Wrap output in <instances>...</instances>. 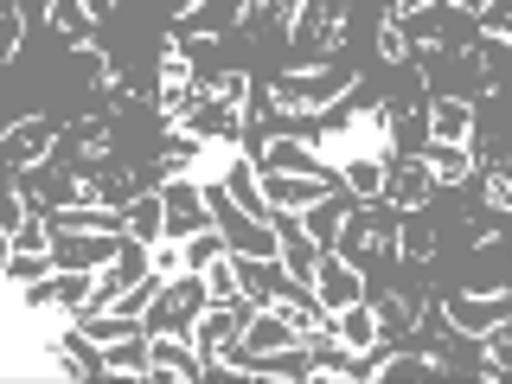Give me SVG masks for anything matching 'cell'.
Wrapping results in <instances>:
<instances>
[{"label": "cell", "mask_w": 512, "mask_h": 384, "mask_svg": "<svg viewBox=\"0 0 512 384\" xmlns=\"http://www.w3.org/2000/svg\"><path fill=\"white\" fill-rule=\"evenodd\" d=\"M442 314H448V327H455V333L480 340L493 320L512 314V282H506V288H455V295L442 301Z\"/></svg>", "instance_id": "obj_4"}, {"label": "cell", "mask_w": 512, "mask_h": 384, "mask_svg": "<svg viewBox=\"0 0 512 384\" xmlns=\"http://www.w3.org/2000/svg\"><path fill=\"white\" fill-rule=\"evenodd\" d=\"M160 199H167V237H192L212 224V205H205V186L180 173V180H160Z\"/></svg>", "instance_id": "obj_7"}, {"label": "cell", "mask_w": 512, "mask_h": 384, "mask_svg": "<svg viewBox=\"0 0 512 384\" xmlns=\"http://www.w3.org/2000/svg\"><path fill=\"white\" fill-rule=\"evenodd\" d=\"M7 250H52V218H45V212H26L20 231H7Z\"/></svg>", "instance_id": "obj_32"}, {"label": "cell", "mask_w": 512, "mask_h": 384, "mask_svg": "<svg viewBox=\"0 0 512 384\" xmlns=\"http://www.w3.org/2000/svg\"><path fill=\"white\" fill-rule=\"evenodd\" d=\"M263 13H269V0H244V32L263 26Z\"/></svg>", "instance_id": "obj_33"}, {"label": "cell", "mask_w": 512, "mask_h": 384, "mask_svg": "<svg viewBox=\"0 0 512 384\" xmlns=\"http://www.w3.org/2000/svg\"><path fill=\"white\" fill-rule=\"evenodd\" d=\"M20 45H26V7L20 0H0V58H20Z\"/></svg>", "instance_id": "obj_30"}, {"label": "cell", "mask_w": 512, "mask_h": 384, "mask_svg": "<svg viewBox=\"0 0 512 384\" xmlns=\"http://www.w3.org/2000/svg\"><path fill=\"white\" fill-rule=\"evenodd\" d=\"M423 160H429V173H436V186H468L480 173V148H474V141H429Z\"/></svg>", "instance_id": "obj_16"}, {"label": "cell", "mask_w": 512, "mask_h": 384, "mask_svg": "<svg viewBox=\"0 0 512 384\" xmlns=\"http://www.w3.org/2000/svg\"><path fill=\"white\" fill-rule=\"evenodd\" d=\"M84 7H90V20H96V26H103V20H109V13H116V7H122V0H84Z\"/></svg>", "instance_id": "obj_34"}, {"label": "cell", "mask_w": 512, "mask_h": 384, "mask_svg": "<svg viewBox=\"0 0 512 384\" xmlns=\"http://www.w3.org/2000/svg\"><path fill=\"white\" fill-rule=\"evenodd\" d=\"M122 218H128V237H141V244H160V237H167V199H160V186H148L141 199H128Z\"/></svg>", "instance_id": "obj_24"}, {"label": "cell", "mask_w": 512, "mask_h": 384, "mask_svg": "<svg viewBox=\"0 0 512 384\" xmlns=\"http://www.w3.org/2000/svg\"><path fill=\"white\" fill-rule=\"evenodd\" d=\"M384 180H391V160L384 154H346L340 160V186L359 192V199H384Z\"/></svg>", "instance_id": "obj_22"}, {"label": "cell", "mask_w": 512, "mask_h": 384, "mask_svg": "<svg viewBox=\"0 0 512 384\" xmlns=\"http://www.w3.org/2000/svg\"><path fill=\"white\" fill-rule=\"evenodd\" d=\"M372 308H378L384 340H410L416 320H423V308H429V295H410V288H384V295H372Z\"/></svg>", "instance_id": "obj_17"}, {"label": "cell", "mask_w": 512, "mask_h": 384, "mask_svg": "<svg viewBox=\"0 0 512 384\" xmlns=\"http://www.w3.org/2000/svg\"><path fill=\"white\" fill-rule=\"evenodd\" d=\"M282 224V269H288V282H308L314 288V269H320V244L308 231H301V218H276Z\"/></svg>", "instance_id": "obj_20"}, {"label": "cell", "mask_w": 512, "mask_h": 384, "mask_svg": "<svg viewBox=\"0 0 512 384\" xmlns=\"http://www.w3.org/2000/svg\"><path fill=\"white\" fill-rule=\"evenodd\" d=\"M58 128H64V122H52V116H20V122H7V135H0V167H7V173H26V167H39V160H52Z\"/></svg>", "instance_id": "obj_5"}, {"label": "cell", "mask_w": 512, "mask_h": 384, "mask_svg": "<svg viewBox=\"0 0 512 384\" xmlns=\"http://www.w3.org/2000/svg\"><path fill=\"white\" fill-rule=\"evenodd\" d=\"M199 141H224V148H244V103H224V96H205L199 109L180 122Z\"/></svg>", "instance_id": "obj_12"}, {"label": "cell", "mask_w": 512, "mask_h": 384, "mask_svg": "<svg viewBox=\"0 0 512 384\" xmlns=\"http://www.w3.org/2000/svg\"><path fill=\"white\" fill-rule=\"evenodd\" d=\"M429 141H480L474 96H429Z\"/></svg>", "instance_id": "obj_13"}, {"label": "cell", "mask_w": 512, "mask_h": 384, "mask_svg": "<svg viewBox=\"0 0 512 384\" xmlns=\"http://www.w3.org/2000/svg\"><path fill=\"white\" fill-rule=\"evenodd\" d=\"M333 333H340V340L352 346V352H359V359H365V352H372L378 340H384V327H378V308H372V295H365V301H352V308H333Z\"/></svg>", "instance_id": "obj_19"}, {"label": "cell", "mask_w": 512, "mask_h": 384, "mask_svg": "<svg viewBox=\"0 0 512 384\" xmlns=\"http://www.w3.org/2000/svg\"><path fill=\"white\" fill-rule=\"evenodd\" d=\"M436 218L429 212H404V231H397V263H416V269H429L436 263Z\"/></svg>", "instance_id": "obj_21"}, {"label": "cell", "mask_w": 512, "mask_h": 384, "mask_svg": "<svg viewBox=\"0 0 512 384\" xmlns=\"http://www.w3.org/2000/svg\"><path fill=\"white\" fill-rule=\"evenodd\" d=\"M397 231H404V212L391 199H359L346 212V231H340V250L346 263H397Z\"/></svg>", "instance_id": "obj_1"}, {"label": "cell", "mask_w": 512, "mask_h": 384, "mask_svg": "<svg viewBox=\"0 0 512 384\" xmlns=\"http://www.w3.org/2000/svg\"><path fill=\"white\" fill-rule=\"evenodd\" d=\"M314 295L327 301V308H352V301H365V295H372V282H365V269H359V263H346L340 250H320Z\"/></svg>", "instance_id": "obj_9"}, {"label": "cell", "mask_w": 512, "mask_h": 384, "mask_svg": "<svg viewBox=\"0 0 512 384\" xmlns=\"http://www.w3.org/2000/svg\"><path fill=\"white\" fill-rule=\"evenodd\" d=\"M231 256H237V282H244L250 301H282V295H288L282 256H244V250H231Z\"/></svg>", "instance_id": "obj_18"}, {"label": "cell", "mask_w": 512, "mask_h": 384, "mask_svg": "<svg viewBox=\"0 0 512 384\" xmlns=\"http://www.w3.org/2000/svg\"><path fill=\"white\" fill-rule=\"evenodd\" d=\"M199 276H205V288H212V301H237V295H244V282H237V256H231V250L212 256Z\"/></svg>", "instance_id": "obj_28"}, {"label": "cell", "mask_w": 512, "mask_h": 384, "mask_svg": "<svg viewBox=\"0 0 512 384\" xmlns=\"http://www.w3.org/2000/svg\"><path fill=\"white\" fill-rule=\"evenodd\" d=\"M154 340V378H173V384H199L205 372H212V365L199 359V346L186 340V333H148ZM148 378V384H154Z\"/></svg>", "instance_id": "obj_11"}, {"label": "cell", "mask_w": 512, "mask_h": 384, "mask_svg": "<svg viewBox=\"0 0 512 384\" xmlns=\"http://www.w3.org/2000/svg\"><path fill=\"white\" fill-rule=\"evenodd\" d=\"M436 173H429V160L423 154H404V160H391V180H384V199L397 205V212H429V199H436Z\"/></svg>", "instance_id": "obj_8"}, {"label": "cell", "mask_w": 512, "mask_h": 384, "mask_svg": "<svg viewBox=\"0 0 512 384\" xmlns=\"http://www.w3.org/2000/svg\"><path fill=\"white\" fill-rule=\"evenodd\" d=\"M244 346L256 352V359H276V352H288V346H308L295 327H288V314L276 308V301H263V308L250 314V327H244Z\"/></svg>", "instance_id": "obj_14"}, {"label": "cell", "mask_w": 512, "mask_h": 384, "mask_svg": "<svg viewBox=\"0 0 512 384\" xmlns=\"http://www.w3.org/2000/svg\"><path fill=\"white\" fill-rule=\"evenodd\" d=\"M58 269L52 250H7V263H0V282L7 288H26V282H45Z\"/></svg>", "instance_id": "obj_26"}, {"label": "cell", "mask_w": 512, "mask_h": 384, "mask_svg": "<svg viewBox=\"0 0 512 384\" xmlns=\"http://www.w3.org/2000/svg\"><path fill=\"white\" fill-rule=\"evenodd\" d=\"M480 205H487V212H500V218H512V160L480 167Z\"/></svg>", "instance_id": "obj_27"}, {"label": "cell", "mask_w": 512, "mask_h": 384, "mask_svg": "<svg viewBox=\"0 0 512 384\" xmlns=\"http://www.w3.org/2000/svg\"><path fill=\"white\" fill-rule=\"evenodd\" d=\"M45 26L64 32L71 45H90V32H96V20H90L84 0H45Z\"/></svg>", "instance_id": "obj_25"}, {"label": "cell", "mask_w": 512, "mask_h": 384, "mask_svg": "<svg viewBox=\"0 0 512 384\" xmlns=\"http://www.w3.org/2000/svg\"><path fill=\"white\" fill-rule=\"evenodd\" d=\"M192 7H205V0H167V13L180 20V13H192Z\"/></svg>", "instance_id": "obj_36"}, {"label": "cell", "mask_w": 512, "mask_h": 384, "mask_svg": "<svg viewBox=\"0 0 512 384\" xmlns=\"http://www.w3.org/2000/svg\"><path fill=\"white\" fill-rule=\"evenodd\" d=\"M378 58L384 64H410L416 52H410V32H404V20H397V13H384L378 20Z\"/></svg>", "instance_id": "obj_29"}, {"label": "cell", "mask_w": 512, "mask_h": 384, "mask_svg": "<svg viewBox=\"0 0 512 384\" xmlns=\"http://www.w3.org/2000/svg\"><path fill=\"white\" fill-rule=\"evenodd\" d=\"M423 7H436V0H391V13H423Z\"/></svg>", "instance_id": "obj_35"}, {"label": "cell", "mask_w": 512, "mask_h": 384, "mask_svg": "<svg viewBox=\"0 0 512 384\" xmlns=\"http://www.w3.org/2000/svg\"><path fill=\"white\" fill-rule=\"evenodd\" d=\"M180 244H186V269H205V263H212V256H224V250H231V244H224V231H218V218L205 224V231L180 237Z\"/></svg>", "instance_id": "obj_31"}, {"label": "cell", "mask_w": 512, "mask_h": 384, "mask_svg": "<svg viewBox=\"0 0 512 384\" xmlns=\"http://www.w3.org/2000/svg\"><path fill=\"white\" fill-rule=\"evenodd\" d=\"M205 301H212L205 276H199V269H186V276H173L167 288H160V295H154V308L141 314V320H148V333H186V340H192V327H199Z\"/></svg>", "instance_id": "obj_3"}, {"label": "cell", "mask_w": 512, "mask_h": 384, "mask_svg": "<svg viewBox=\"0 0 512 384\" xmlns=\"http://www.w3.org/2000/svg\"><path fill=\"white\" fill-rule=\"evenodd\" d=\"M128 231H52V256L58 269H103L122 250Z\"/></svg>", "instance_id": "obj_10"}, {"label": "cell", "mask_w": 512, "mask_h": 384, "mask_svg": "<svg viewBox=\"0 0 512 384\" xmlns=\"http://www.w3.org/2000/svg\"><path fill=\"white\" fill-rule=\"evenodd\" d=\"M429 148V103L423 109H404L391 96V160H404V154H423Z\"/></svg>", "instance_id": "obj_23"}, {"label": "cell", "mask_w": 512, "mask_h": 384, "mask_svg": "<svg viewBox=\"0 0 512 384\" xmlns=\"http://www.w3.org/2000/svg\"><path fill=\"white\" fill-rule=\"evenodd\" d=\"M250 160H256L263 173H340V167H333V160L320 154L308 135H288V128H269L263 148H256Z\"/></svg>", "instance_id": "obj_6"}, {"label": "cell", "mask_w": 512, "mask_h": 384, "mask_svg": "<svg viewBox=\"0 0 512 384\" xmlns=\"http://www.w3.org/2000/svg\"><path fill=\"white\" fill-rule=\"evenodd\" d=\"M346 45V0H301L288 26V64H333Z\"/></svg>", "instance_id": "obj_2"}, {"label": "cell", "mask_w": 512, "mask_h": 384, "mask_svg": "<svg viewBox=\"0 0 512 384\" xmlns=\"http://www.w3.org/2000/svg\"><path fill=\"white\" fill-rule=\"evenodd\" d=\"M212 141H199L192 128H160V154H154V173L160 180H180V173H199V160Z\"/></svg>", "instance_id": "obj_15"}]
</instances>
